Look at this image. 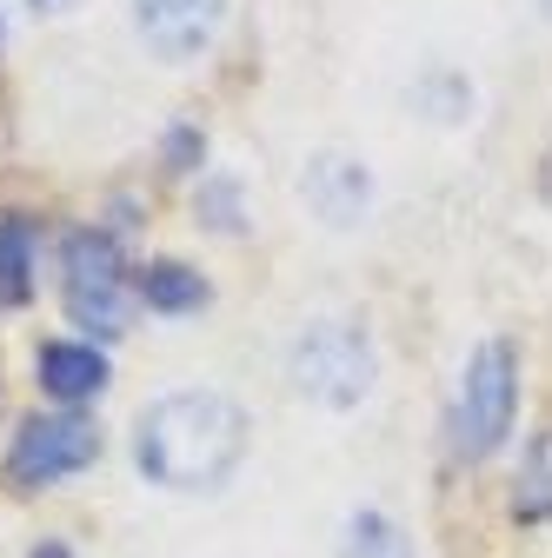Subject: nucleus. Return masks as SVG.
Returning a JSON list of instances; mask_svg holds the SVG:
<instances>
[{
	"instance_id": "obj_1",
	"label": "nucleus",
	"mask_w": 552,
	"mask_h": 558,
	"mask_svg": "<svg viewBox=\"0 0 552 558\" xmlns=\"http://www.w3.org/2000/svg\"><path fill=\"white\" fill-rule=\"evenodd\" d=\"M247 412L227 392H167L141 412L133 459L167 493H214L247 459Z\"/></svg>"
},
{
	"instance_id": "obj_2",
	"label": "nucleus",
	"mask_w": 552,
	"mask_h": 558,
	"mask_svg": "<svg viewBox=\"0 0 552 558\" xmlns=\"http://www.w3.org/2000/svg\"><path fill=\"white\" fill-rule=\"evenodd\" d=\"M293 386L313 399V405H326V412H347V405H360L367 392H373V373H380V360H373V339L353 326V319H313L300 339H293Z\"/></svg>"
},
{
	"instance_id": "obj_3",
	"label": "nucleus",
	"mask_w": 552,
	"mask_h": 558,
	"mask_svg": "<svg viewBox=\"0 0 552 558\" xmlns=\"http://www.w3.org/2000/svg\"><path fill=\"white\" fill-rule=\"evenodd\" d=\"M513 405H519V360L506 339H487L459 379V399H453V452L459 459L500 452L513 433Z\"/></svg>"
},
{
	"instance_id": "obj_4",
	"label": "nucleus",
	"mask_w": 552,
	"mask_h": 558,
	"mask_svg": "<svg viewBox=\"0 0 552 558\" xmlns=\"http://www.w3.org/2000/svg\"><path fill=\"white\" fill-rule=\"evenodd\" d=\"M60 272H67V313L74 326L113 339L127 326V300H133V279H127V259L113 246V233L100 227H81L60 240Z\"/></svg>"
},
{
	"instance_id": "obj_5",
	"label": "nucleus",
	"mask_w": 552,
	"mask_h": 558,
	"mask_svg": "<svg viewBox=\"0 0 552 558\" xmlns=\"http://www.w3.org/2000/svg\"><path fill=\"white\" fill-rule=\"evenodd\" d=\"M100 459V426L87 412H47V418H27L14 452H8V472L21 485H53L67 472H81Z\"/></svg>"
},
{
	"instance_id": "obj_6",
	"label": "nucleus",
	"mask_w": 552,
	"mask_h": 558,
	"mask_svg": "<svg viewBox=\"0 0 552 558\" xmlns=\"http://www.w3.org/2000/svg\"><path fill=\"white\" fill-rule=\"evenodd\" d=\"M227 14V0H133V27L160 60H193L206 40H214Z\"/></svg>"
},
{
	"instance_id": "obj_7",
	"label": "nucleus",
	"mask_w": 552,
	"mask_h": 558,
	"mask_svg": "<svg viewBox=\"0 0 552 558\" xmlns=\"http://www.w3.org/2000/svg\"><path fill=\"white\" fill-rule=\"evenodd\" d=\"M300 193L326 227H360L367 206H373V173L353 154H313L300 173Z\"/></svg>"
},
{
	"instance_id": "obj_8",
	"label": "nucleus",
	"mask_w": 552,
	"mask_h": 558,
	"mask_svg": "<svg viewBox=\"0 0 552 558\" xmlns=\"http://www.w3.org/2000/svg\"><path fill=\"white\" fill-rule=\"evenodd\" d=\"M40 386L60 399V405H81L107 386V360L94 353L87 339H47L40 345Z\"/></svg>"
},
{
	"instance_id": "obj_9",
	"label": "nucleus",
	"mask_w": 552,
	"mask_h": 558,
	"mask_svg": "<svg viewBox=\"0 0 552 558\" xmlns=\"http://www.w3.org/2000/svg\"><path fill=\"white\" fill-rule=\"evenodd\" d=\"M34 300V220L0 214V306Z\"/></svg>"
},
{
	"instance_id": "obj_10",
	"label": "nucleus",
	"mask_w": 552,
	"mask_h": 558,
	"mask_svg": "<svg viewBox=\"0 0 552 558\" xmlns=\"http://www.w3.org/2000/svg\"><path fill=\"white\" fill-rule=\"evenodd\" d=\"M141 306H154V313H200L206 306V279L187 272L180 259H154V266H141Z\"/></svg>"
},
{
	"instance_id": "obj_11",
	"label": "nucleus",
	"mask_w": 552,
	"mask_h": 558,
	"mask_svg": "<svg viewBox=\"0 0 552 558\" xmlns=\"http://www.w3.org/2000/svg\"><path fill=\"white\" fill-rule=\"evenodd\" d=\"M339 558H412V545L386 512L367 506V512L347 519V532H339Z\"/></svg>"
},
{
	"instance_id": "obj_12",
	"label": "nucleus",
	"mask_w": 552,
	"mask_h": 558,
	"mask_svg": "<svg viewBox=\"0 0 552 558\" xmlns=\"http://www.w3.org/2000/svg\"><path fill=\"white\" fill-rule=\"evenodd\" d=\"M412 107H420L427 120H440V126H453V120L472 113V81L453 74V66H433V74L412 81Z\"/></svg>"
},
{
	"instance_id": "obj_13",
	"label": "nucleus",
	"mask_w": 552,
	"mask_h": 558,
	"mask_svg": "<svg viewBox=\"0 0 552 558\" xmlns=\"http://www.w3.org/2000/svg\"><path fill=\"white\" fill-rule=\"evenodd\" d=\"M519 519H552V426L526 446V465H519Z\"/></svg>"
},
{
	"instance_id": "obj_14",
	"label": "nucleus",
	"mask_w": 552,
	"mask_h": 558,
	"mask_svg": "<svg viewBox=\"0 0 552 558\" xmlns=\"http://www.w3.org/2000/svg\"><path fill=\"white\" fill-rule=\"evenodd\" d=\"M200 214H206V227L214 233H240L247 227V206H240V186L227 180V173H214L200 186Z\"/></svg>"
},
{
	"instance_id": "obj_15",
	"label": "nucleus",
	"mask_w": 552,
	"mask_h": 558,
	"mask_svg": "<svg viewBox=\"0 0 552 558\" xmlns=\"http://www.w3.org/2000/svg\"><path fill=\"white\" fill-rule=\"evenodd\" d=\"M200 147H206V140H200V126H173V133H167V173H193Z\"/></svg>"
},
{
	"instance_id": "obj_16",
	"label": "nucleus",
	"mask_w": 552,
	"mask_h": 558,
	"mask_svg": "<svg viewBox=\"0 0 552 558\" xmlns=\"http://www.w3.org/2000/svg\"><path fill=\"white\" fill-rule=\"evenodd\" d=\"M34 558H74V551H67L60 538H47V545H34Z\"/></svg>"
},
{
	"instance_id": "obj_17",
	"label": "nucleus",
	"mask_w": 552,
	"mask_h": 558,
	"mask_svg": "<svg viewBox=\"0 0 552 558\" xmlns=\"http://www.w3.org/2000/svg\"><path fill=\"white\" fill-rule=\"evenodd\" d=\"M27 8H40V14H67L74 0H27Z\"/></svg>"
},
{
	"instance_id": "obj_18",
	"label": "nucleus",
	"mask_w": 552,
	"mask_h": 558,
	"mask_svg": "<svg viewBox=\"0 0 552 558\" xmlns=\"http://www.w3.org/2000/svg\"><path fill=\"white\" fill-rule=\"evenodd\" d=\"M539 8H545V14H552V0H539Z\"/></svg>"
}]
</instances>
